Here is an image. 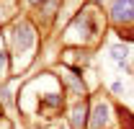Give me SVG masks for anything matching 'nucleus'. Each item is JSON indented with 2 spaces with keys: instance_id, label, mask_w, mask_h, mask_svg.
<instances>
[{
  "instance_id": "6",
  "label": "nucleus",
  "mask_w": 134,
  "mask_h": 129,
  "mask_svg": "<svg viewBox=\"0 0 134 129\" xmlns=\"http://www.w3.org/2000/svg\"><path fill=\"white\" fill-rule=\"evenodd\" d=\"M5 67V52H0V70Z\"/></svg>"
},
{
  "instance_id": "2",
  "label": "nucleus",
  "mask_w": 134,
  "mask_h": 129,
  "mask_svg": "<svg viewBox=\"0 0 134 129\" xmlns=\"http://www.w3.org/2000/svg\"><path fill=\"white\" fill-rule=\"evenodd\" d=\"M108 13H111V18L116 23H132L134 21V0H111Z\"/></svg>"
},
{
  "instance_id": "3",
  "label": "nucleus",
  "mask_w": 134,
  "mask_h": 129,
  "mask_svg": "<svg viewBox=\"0 0 134 129\" xmlns=\"http://www.w3.org/2000/svg\"><path fill=\"white\" fill-rule=\"evenodd\" d=\"M85 116H88V98H80L77 101V106L72 109V116H70V124H72V129H83L85 127Z\"/></svg>"
},
{
  "instance_id": "4",
  "label": "nucleus",
  "mask_w": 134,
  "mask_h": 129,
  "mask_svg": "<svg viewBox=\"0 0 134 129\" xmlns=\"http://www.w3.org/2000/svg\"><path fill=\"white\" fill-rule=\"evenodd\" d=\"M108 121V106L106 103H98L96 111H93V119H90V129H103Z\"/></svg>"
},
{
  "instance_id": "1",
  "label": "nucleus",
  "mask_w": 134,
  "mask_h": 129,
  "mask_svg": "<svg viewBox=\"0 0 134 129\" xmlns=\"http://www.w3.org/2000/svg\"><path fill=\"white\" fill-rule=\"evenodd\" d=\"M13 41H16V49L18 52H26V49L34 47V41H36V34H34V26L29 21H21L16 26V31H13Z\"/></svg>"
},
{
  "instance_id": "5",
  "label": "nucleus",
  "mask_w": 134,
  "mask_h": 129,
  "mask_svg": "<svg viewBox=\"0 0 134 129\" xmlns=\"http://www.w3.org/2000/svg\"><path fill=\"white\" fill-rule=\"evenodd\" d=\"M111 54H114V57H116L119 62H121V60H126V57H129V49L119 44V47H114V49H111Z\"/></svg>"
}]
</instances>
